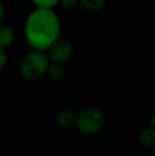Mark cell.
<instances>
[{
    "instance_id": "1",
    "label": "cell",
    "mask_w": 155,
    "mask_h": 156,
    "mask_svg": "<svg viewBox=\"0 0 155 156\" xmlns=\"http://www.w3.org/2000/svg\"><path fill=\"white\" fill-rule=\"evenodd\" d=\"M23 34L32 49L46 52L60 37V17L51 9L35 8L26 18Z\"/></svg>"
},
{
    "instance_id": "2",
    "label": "cell",
    "mask_w": 155,
    "mask_h": 156,
    "mask_svg": "<svg viewBox=\"0 0 155 156\" xmlns=\"http://www.w3.org/2000/svg\"><path fill=\"white\" fill-rule=\"evenodd\" d=\"M50 61L46 52L32 50L23 58L20 63V73L27 81H37L46 74Z\"/></svg>"
},
{
    "instance_id": "3",
    "label": "cell",
    "mask_w": 155,
    "mask_h": 156,
    "mask_svg": "<svg viewBox=\"0 0 155 156\" xmlns=\"http://www.w3.org/2000/svg\"><path fill=\"white\" fill-rule=\"evenodd\" d=\"M105 116L98 108H86L78 114L76 126L84 135H93L103 129Z\"/></svg>"
},
{
    "instance_id": "4",
    "label": "cell",
    "mask_w": 155,
    "mask_h": 156,
    "mask_svg": "<svg viewBox=\"0 0 155 156\" xmlns=\"http://www.w3.org/2000/svg\"><path fill=\"white\" fill-rule=\"evenodd\" d=\"M73 53V45L70 39L66 37H58L46 51L48 58L52 63L64 64L71 58Z\"/></svg>"
},
{
    "instance_id": "5",
    "label": "cell",
    "mask_w": 155,
    "mask_h": 156,
    "mask_svg": "<svg viewBox=\"0 0 155 156\" xmlns=\"http://www.w3.org/2000/svg\"><path fill=\"white\" fill-rule=\"evenodd\" d=\"M138 144L143 149H152L155 147V129L150 125L143 129L138 134Z\"/></svg>"
},
{
    "instance_id": "6",
    "label": "cell",
    "mask_w": 155,
    "mask_h": 156,
    "mask_svg": "<svg viewBox=\"0 0 155 156\" xmlns=\"http://www.w3.org/2000/svg\"><path fill=\"white\" fill-rule=\"evenodd\" d=\"M77 114L70 109H62L55 116V121L62 127H71L77 123Z\"/></svg>"
},
{
    "instance_id": "7",
    "label": "cell",
    "mask_w": 155,
    "mask_h": 156,
    "mask_svg": "<svg viewBox=\"0 0 155 156\" xmlns=\"http://www.w3.org/2000/svg\"><path fill=\"white\" fill-rule=\"evenodd\" d=\"M46 74H47L50 80L55 81V82H60V81H63L66 78L67 70L66 67L64 66V64L50 62Z\"/></svg>"
},
{
    "instance_id": "8",
    "label": "cell",
    "mask_w": 155,
    "mask_h": 156,
    "mask_svg": "<svg viewBox=\"0 0 155 156\" xmlns=\"http://www.w3.org/2000/svg\"><path fill=\"white\" fill-rule=\"evenodd\" d=\"M15 41V32L10 26H0V49L5 50L11 47Z\"/></svg>"
},
{
    "instance_id": "9",
    "label": "cell",
    "mask_w": 155,
    "mask_h": 156,
    "mask_svg": "<svg viewBox=\"0 0 155 156\" xmlns=\"http://www.w3.org/2000/svg\"><path fill=\"white\" fill-rule=\"evenodd\" d=\"M79 3L89 12H97L103 9L105 5V0H80Z\"/></svg>"
},
{
    "instance_id": "10",
    "label": "cell",
    "mask_w": 155,
    "mask_h": 156,
    "mask_svg": "<svg viewBox=\"0 0 155 156\" xmlns=\"http://www.w3.org/2000/svg\"><path fill=\"white\" fill-rule=\"evenodd\" d=\"M31 1L38 9H51V10H53L54 6L60 3V0H31Z\"/></svg>"
},
{
    "instance_id": "11",
    "label": "cell",
    "mask_w": 155,
    "mask_h": 156,
    "mask_svg": "<svg viewBox=\"0 0 155 156\" xmlns=\"http://www.w3.org/2000/svg\"><path fill=\"white\" fill-rule=\"evenodd\" d=\"M80 2V0H60V4L65 9H72Z\"/></svg>"
},
{
    "instance_id": "12",
    "label": "cell",
    "mask_w": 155,
    "mask_h": 156,
    "mask_svg": "<svg viewBox=\"0 0 155 156\" xmlns=\"http://www.w3.org/2000/svg\"><path fill=\"white\" fill-rule=\"evenodd\" d=\"M6 63H8V54L5 50L0 49V71L5 67Z\"/></svg>"
},
{
    "instance_id": "13",
    "label": "cell",
    "mask_w": 155,
    "mask_h": 156,
    "mask_svg": "<svg viewBox=\"0 0 155 156\" xmlns=\"http://www.w3.org/2000/svg\"><path fill=\"white\" fill-rule=\"evenodd\" d=\"M6 14V10H5V6L2 2H0V23H2V20L4 19Z\"/></svg>"
},
{
    "instance_id": "14",
    "label": "cell",
    "mask_w": 155,
    "mask_h": 156,
    "mask_svg": "<svg viewBox=\"0 0 155 156\" xmlns=\"http://www.w3.org/2000/svg\"><path fill=\"white\" fill-rule=\"evenodd\" d=\"M151 126L155 129V112L152 114V117H151Z\"/></svg>"
}]
</instances>
